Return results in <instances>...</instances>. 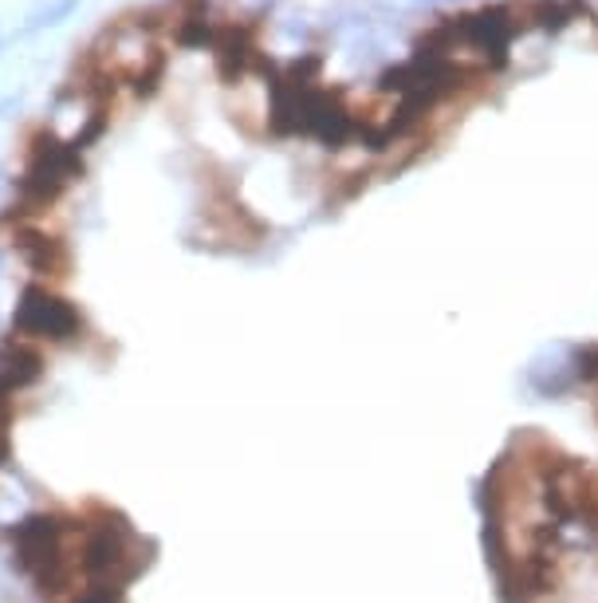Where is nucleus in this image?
<instances>
[{
    "label": "nucleus",
    "mask_w": 598,
    "mask_h": 603,
    "mask_svg": "<svg viewBox=\"0 0 598 603\" xmlns=\"http://www.w3.org/2000/svg\"><path fill=\"white\" fill-rule=\"evenodd\" d=\"M83 177V151H75L68 139L52 131H35L28 139V154H24V170L12 182V197L4 222L17 225H32L35 213H44L48 205H55L63 197V190L71 182Z\"/></svg>",
    "instance_id": "nucleus-2"
},
{
    "label": "nucleus",
    "mask_w": 598,
    "mask_h": 603,
    "mask_svg": "<svg viewBox=\"0 0 598 603\" xmlns=\"http://www.w3.org/2000/svg\"><path fill=\"white\" fill-rule=\"evenodd\" d=\"M44 371H48V359H44V347L40 344L17 336V331L0 339V382H4L12 395L32 390L35 382L44 379Z\"/></svg>",
    "instance_id": "nucleus-6"
},
{
    "label": "nucleus",
    "mask_w": 598,
    "mask_h": 603,
    "mask_svg": "<svg viewBox=\"0 0 598 603\" xmlns=\"http://www.w3.org/2000/svg\"><path fill=\"white\" fill-rule=\"evenodd\" d=\"M12 422V390L0 382V430H9Z\"/></svg>",
    "instance_id": "nucleus-12"
},
{
    "label": "nucleus",
    "mask_w": 598,
    "mask_h": 603,
    "mask_svg": "<svg viewBox=\"0 0 598 603\" xmlns=\"http://www.w3.org/2000/svg\"><path fill=\"white\" fill-rule=\"evenodd\" d=\"M528 387L536 390L539 399H564L579 387V367H575V347H555L544 351L539 359H532L524 371Z\"/></svg>",
    "instance_id": "nucleus-7"
},
{
    "label": "nucleus",
    "mask_w": 598,
    "mask_h": 603,
    "mask_svg": "<svg viewBox=\"0 0 598 603\" xmlns=\"http://www.w3.org/2000/svg\"><path fill=\"white\" fill-rule=\"evenodd\" d=\"M75 9H80V0H48V4H40V9H32V12H28V24H24V32H40V28L63 24V20H68Z\"/></svg>",
    "instance_id": "nucleus-10"
},
{
    "label": "nucleus",
    "mask_w": 598,
    "mask_h": 603,
    "mask_svg": "<svg viewBox=\"0 0 598 603\" xmlns=\"http://www.w3.org/2000/svg\"><path fill=\"white\" fill-rule=\"evenodd\" d=\"M12 245H17V257L24 260V268L35 276V284H55L63 276H71V268H75L68 241L60 233L40 229V225H17Z\"/></svg>",
    "instance_id": "nucleus-5"
},
{
    "label": "nucleus",
    "mask_w": 598,
    "mask_h": 603,
    "mask_svg": "<svg viewBox=\"0 0 598 603\" xmlns=\"http://www.w3.org/2000/svg\"><path fill=\"white\" fill-rule=\"evenodd\" d=\"M579 4L582 0H536V4H532V20H536L544 32H559V28L575 17Z\"/></svg>",
    "instance_id": "nucleus-9"
},
{
    "label": "nucleus",
    "mask_w": 598,
    "mask_h": 603,
    "mask_svg": "<svg viewBox=\"0 0 598 603\" xmlns=\"http://www.w3.org/2000/svg\"><path fill=\"white\" fill-rule=\"evenodd\" d=\"M71 603H126V587H118V584H83Z\"/></svg>",
    "instance_id": "nucleus-11"
},
{
    "label": "nucleus",
    "mask_w": 598,
    "mask_h": 603,
    "mask_svg": "<svg viewBox=\"0 0 598 603\" xmlns=\"http://www.w3.org/2000/svg\"><path fill=\"white\" fill-rule=\"evenodd\" d=\"M519 28V17L508 4H488L481 12H468V17L453 20V35H457V48L476 52L484 63H504L508 60L512 32Z\"/></svg>",
    "instance_id": "nucleus-4"
},
{
    "label": "nucleus",
    "mask_w": 598,
    "mask_h": 603,
    "mask_svg": "<svg viewBox=\"0 0 598 603\" xmlns=\"http://www.w3.org/2000/svg\"><path fill=\"white\" fill-rule=\"evenodd\" d=\"M146 552H154V544L142 541L134 524L115 509H99L95 517H80L75 564H80V576L87 584L131 587V580L150 564Z\"/></svg>",
    "instance_id": "nucleus-1"
},
{
    "label": "nucleus",
    "mask_w": 598,
    "mask_h": 603,
    "mask_svg": "<svg viewBox=\"0 0 598 603\" xmlns=\"http://www.w3.org/2000/svg\"><path fill=\"white\" fill-rule=\"evenodd\" d=\"M166 63H169V55L162 52V48H146V52H142V60H134L131 68H126L123 83H131V91L138 99L158 95L162 80H166Z\"/></svg>",
    "instance_id": "nucleus-8"
},
{
    "label": "nucleus",
    "mask_w": 598,
    "mask_h": 603,
    "mask_svg": "<svg viewBox=\"0 0 598 603\" xmlns=\"http://www.w3.org/2000/svg\"><path fill=\"white\" fill-rule=\"evenodd\" d=\"M12 331L32 344H55L71 347L80 344L83 331H87V319H83L80 304L68 300L52 288V284H24L17 296V308H12Z\"/></svg>",
    "instance_id": "nucleus-3"
}]
</instances>
